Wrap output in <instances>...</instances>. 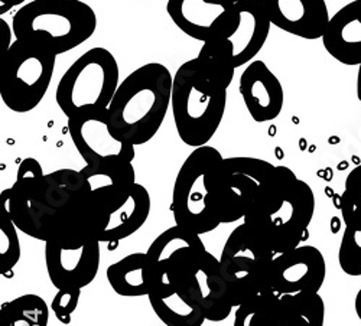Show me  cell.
<instances>
[{
	"label": "cell",
	"mask_w": 361,
	"mask_h": 326,
	"mask_svg": "<svg viewBox=\"0 0 361 326\" xmlns=\"http://www.w3.org/2000/svg\"><path fill=\"white\" fill-rule=\"evenodd\" d=\"M2 201L19 231L61 247L99 242L109 221L81 170L45 175L34 158L19 163L16 181L2 192Z\"/></svg>",
	"instance_id": "cell-1"
},
{
	"label": "cell",
	"mask_w": 361,
	"mask_h": 326,
	"mask_svg": "<svg viewBox=\"0 0 361 326\" xmlns=\"http://www.w3.org/2000/svg\"><path fill=\"white\" fill-rule=\"evenodd\" d=\"M314 213L312 188L288 166H275L243 224L278 256L299 247L308 239Z\"/></svg>",
	"instance_id": "cell-2"
},
{
	"label": "cell",
	"mask_w": 361,
	"mask_h": 326,
	"mask_svg": "<svg viewBox=\"0 0 361 326\" xmlns=\"http://www.w3.org/2000/svg\"><path fill=\"white\" fill-rule=\"evenodd\" d=\"M173 75L159 63H149L130 73L107 108L113 133L133 146L152 140L171 107Z\"/></svg>",
	"instance_id": "cell-3"
},
{
	"label": "cell",
	"mask_w": 361,
	"mask_h": 326,
	"mask_svg": "<svg viewBox=\"0 0 361 326\" xmlns=\"http://www.w3.org/2000/svg\"><path fill=\"white\" fill-rule=\"evenodd\" d=\"M228 87L209 75L197 58L173 75L171 108L176 133L187 146L201 147L217 133L227 106Z\"/></svg>",
	"instance_id": "cell-4"
},
{
	"label": "cell",
	"mask_w": 361,
	"mask_h": 326,
	"mask_svg": "<svg viewBox=\"0 0 361 326\" xmlns=\"http://www.w3.org/2000/svg\"><path fill=\"white\" fill-rule=\"evenodd\" d=\"M12 27L16 39L61 55L94 35L97 16L82 0H32L18 9Z\"/></svg>",
	"instance_id": "cell-5"
},
{
	"label": "cell",
	"mask_w": 361,
	"mask_h": 326,
	"mask_svg": "<svg viewBox=\"0 0 361 326\" xmlns=\"http://www.w3.org/2000/svg\"><path fill=\"white\" fill-rule=\"evenodd\" d=\"M157 268L201 309L207 320L223 322L235 308L220 270V260L202 242L175 250Z\"/></svg>",
	"instance_id": "cell-6"
},
{
	"label": "cell",
	"mask_w": 361,
	"mask_h": 326,
	"mask_svg": "<svg viewBox=\"0 0 361 326\" xmlns=\"http://www.w3.org/2000/svg\"><path fill=\"white\" fill-rule=\"evenodd\" d=\"M120 85L114 55L102 46L84 52L59 80L55 101L68 118L96 110H107Z\"/></svg>",
	"instance_id": "cell-7"
},
{
	"label": "cell",
	"mask_w": 361,
	"mask_h": 326,
	"mask_svg": "<svg viewBox=\"0 0 361 326\" xmlns=\"http://www.w3.org/2000/svg\"><path fill=\"white\" fill-rule=\"evenodd\" d=\"M221 153L213 146H201L184 161L175 177L171 213L175 225L198 235L214 231L220 222L209 210V177L221 162Z\"/></svg>",
	"instance_id": "cell-8"
},
{
	"label": "cell",
	"mask_w": 361,
	"mask_h": 326,
	"mask_svg": "<svg viewBox=\"0 0 361 326\" xmlns=\"http://www.w3.org/2000/svg\"><path fill=\"white\" fill-rule=\"evenodd\" d=\"M56 55L16 39L2 58L0 97L15 113H29L44 100L55 71Z\"/></svg>",
	"instance_id": "cell-9"
},
{
	"label": "cell",
	"mask_w": 361,
	"mask_h": 326,
	"mask_svg": "<svg viewBox=\"0 0 361 326\" xmlns=\"http://www.w3.org/2000/svg\"><path fill=\"white\" fill-rule=\"evenodd\" d=\"M275 170L267 161L247 156L223 158L209 177V210L220 224L245 220L260 188Z\"/></svg>",
	"instance_id": "cell-10"
},
{
	"label": "cell",
	"mask_w": 361,
	"mask_h": 326,
	"mask_svg": "<svg viewBox=\"0 0 361 326\" xmlns=\"http://www.w3.org/2000/svg\"><path fill=\"white\" fill-rule=\"evenodd\" d=\"M275 256L246 224L231 231L219 260L235 308L257 296L274 293L270 289V269Z\"/></svg>",
	"instance_id": "cell-11"
},
{
	"label": "cell",
	"mask_w": 361,
	"mask_h": 326,
	"mask_svg": "<svg viewBox=\"0 0 361 326\" xmlns=\"http://www.w3.org/2000/svg\"><path fill=\"white\" fill-rule=\"evenodd\" d=\"M68 133L87 165L133 162L135 146L118 139L110 126L107 110L85 111L68 118Z\"/></svg>",
	"instance_id": "cell-12"
},
{
	"label": "cell",
	"mask_w": 361,
	"mask_h": 326,
	"mask_svg": "<svg viewBox=\"0 0 361 326\" xmlns=\"http://www.w3.org/2000/svg\"><path fill=\"white\" fill-rule=\"evenodd\" d=\"M326 277L322 253L314 246H299L275 256L270 269V289L274 293H319Z\"/></svg>",
	"instance_id": "cell-13"
},
{
	"label": "cell",
	"mask_w": 361,
	"mask_h": 326,
	"mask_svg": "<svg viewBox=\"0 0 361 326\" xmlns=\"http://www.w3.org/2000/svg\"><path fill=\"white\" fill-rule=\"evenodd\" d=\"M166 12L180 32L202 44L226 37L234 23V5L219 0H168Z\"/></svg>",
	"instance_id": "cell-14"
},
{
	"label": "cell",
	"mask_w": 361,
	"mask_h": 326,
	"mask_svg": "<svg viewBox=\"0 0 361 326\" xmlns=\"http://www.w3.org/2000/svg\"><path fill=\"white\" fill-rule=\"evenodd\" d=\"M100 244L61 247L45 243V265L52 286L56 290H81L92 284L100 268Z\"/></svg>",
	"instance_id": "cell-15"
},
{
	"label": "cell",
	"mask_w": 361,
	"mask_h": 326,
	"mask_svg": "<svg viewBox=\"0 0 361 326\" xmlns=\"http://www.w3.org/2000/svg\"><path fill=\"white\" fill-rule=\"evenodd\" d=\"M270 23L281 31L308 41L322 39L329 13L325 0H257Z\"/></svg>",
	"instance_id": "cell-16"
},
{
	"label": "cell",
	"mask_w": 361,
	"mask_h": 326,
	"mask_svg": "<svg viewBox=\"0 0 361 326\" xmlns=\"http://www.w3.org/2000/svg\"><path fill=\"white\" fill-rule=\"evenodd\" d=\"M270 23L257 0H242L234 5V23L230 32L220 38L233 55L235 70L249 64L264 46Z\"/></svg>",
	"instance_id": "cell-17"
},
{
	"label": "cell",
	"mask_w": 361,
	"mask_h": 326,
	"mask_svg": "<svg viewBox=\"0 0 361 326\" xmlns=\"http://www.w3.org/2000/svg\"><path fill=\"white\" fill-rule=\"evenodd\" d=\"M238 90L255 122H272L282 113L283 87L263 61H253L246 67L240 75Z\"/></svg>",
	"instance_id": "cell-18"
},
{
	"label": "cell",
	"mask_w": 361,
	"mask_h": 326,
	"mask_svg": "<svg viewBox=\"0 0 361 326\" xmlns=\"http://www.w3.org/2000/svg\"><path fill=\"white\" fill-rule=\"evenodd\" d=\"M81 173L92 189L94 201L109 217L137 184L136 172L130 162L120 161L102 165H85Z\"/></svg>",
	"instance_id": "cell-19"
},
{
	"label": "cell",
	"mask_w": 361,
	"mask_h": 326,
	"mask_svg": "<svg viewBox=\"0 0 361 326\" xmlns=\"http://www.w3.org/2000/svg\"><path fill=\"white\" fill-rule=\"evenodd\" d=\"M325 51L348 67L361 63V0L341 8L329 19L322 37Z\"/></svg>",
	"instance_id": "cell-20"
},
{
	"label": "cell",
	"mask_w": 361,
	"mask_h": 326,
	"mask_svg": "<svg viewBox=\"0 0 361 326\" xmlns=\"http://www.w3.org/2000/svg\"><path fill=\"white\" fill-rule=\"evenodd\" d=\"M147 298L165 326H202L207 320L201 309L161 269Z\"/></svg>",
	"instance_id": "cell-21"
},
{
	"label": "cell",
	"mask_w": 361,
	"mask_h": 326,
	"mask_svg": "<svg viewBox=\"0 0 361 326\" xmlns=\"http://www.w3.org/2000/svg\"><path fill=\"white\" fill-rule=\"evenodd\" d=\"M325 303L319 293L274 294L260 326H324Z\"/></svg>",
	"instance_id": "cell-22"
},
{
	"label": "cell",
	"mask_w": 361,
	"mask_h": 326,
	"mask_svg": "<svg viewBox=\"0 0 361 326\" xmlns=\"http://www.w3.org/2000/svg\"><path fill=\"white\" fill-rule=\"evenodd\" d=\"M157 265L147 253H133L109 265L106 277L116 294L123 298L149 296L157 279Z\"/></svg>",
	"instance_id": "cell-23"
},
{
	"label": "cell",
	"mask_w": 361,
	"mask_h": 326,
	"mask_svg": "<svg viewBox=\"0 0 361 326\" xmlns=\"http://www.w3.org/2000/svg\"><path fill=\"white\" fill-rule=\"evenodd\" d=\"M150 195L149 191L136 184L128 198L110 214L107 225L100 235V243H117L137 232L149 218L150 214Z\"/></svg>",
	"instance_id": "cell-24"
},
{
	"label": "cell",
	"mask_w": 361,
	"mask_h": 326,
	"mask_svg": "<svg viewBox=\"0 0 361 326\" xmlns=\"http://www.w3.org/2000/svg\"><path fill=\"white\" fill-rule=\"evenodd\" d=\"M49 309L38 294L29 293L0 308V326H48Z\"/></svg>",
	"instance_id": "cell-25"
},
{
	"label": "cell",
	"mask_w": 361,
	"mask_h": 326,
	"mask_svg": "<svg viewBox=\"0 0 361 326\" xmlns=\"http://www.w3.org/2000/svg\"><path fill=\"white\" fill-rule=\"evenodd\" d=\"M20 260V242L8 205L4 202L0 217V275L5 276Z\"/></svg>",
	"instance_id": "cell-26"
},
{
	"label": "cell",
	"mask_w": 361,
	"mask_h": 326,
	"mask_svg": "<svg viewBox=\"0 0 361 326\" xmlns=\"http://www.w3.org/2000/svg\"><path fill=\"white\" fill-rule=\"evenodd\" d=\"M340 208L345 225L361 227V165L355 166L347 176Z\"/></svg>",
	"instance_id": "cell-27"
},
{
	"label": "cell",
	"mask_w": 361,
	"mask_h": 326,
	"mask_svg": "<svg viewBox=\"0 0 361 326\" xmlns=\"http://www.w3.org/2000/svg\"><path fill=\"white\" fill-rule=\"evenodd\" d=\"M338 263L345 275L361 276V227L345 225L338 250Z\"/></svg>",
	"instance_id": "cell-28"
},
{
	"label": "cell",
	"mask_w": 361,
	"mask_h": 326,
	"mask_svg": "<svg viewBox=\"0 0 361 326\" xmlns=\"http://www.w3.org/2000/svg\"><path fill=\"white\" fill-rule=\"evenodd\" d=\"M276 293H267L257 296L242 305H238L234 313L233 326H260L263 313Z\"/></svg>",
	"instance_id": "cell-29"
},
{
	"label": "cell",
	"mask_w": 361,
	"mask_h": 326,
	"mask_svg": "<svg viewBox=\"0 0 361 326\" xmlns=\"http://www.w3.org/2000/svg\"><path fill=\"white\" fill-rule=\"evenodd\" d=\"M81 290H58L54 296L51 308L55 318L64 323L70 325L73 319V313L75 312L80 303Z\"/></svg>",
	"instance_id": "cell-30"
},
{
	"label": "cell",
	"mask_w": 361,
	"mask_h": 326,
	"mask_svg": "<svg viewBox=\"0 0 361 326\" xmlns=\"http://www.w3.org/2000/svg\"><path fill=\"white\" fill-rule=\"evenodd\" d=\"M12 32H13V27H11L8 23H6V20H4V19H0V35H2V46H4V49H2V58L9 52V49H11V46L13 45V42H12Z\"/></svg>",
	"instance_id": "cell-31"
},
{
	"label": "cell",
	"mask_w": 361,
	"mask_h": 326,
	"mask_svg": "<svg viewBox=\"0 0 361 326\" xmlns=\"http://www.w3.org/2000/svg\"><path fill=\"white\" fill-rule=\"evenodd\" d=\"M26 0H0V15H5L11 9L22 5Z\"/></svg>",
	"instance_id": "cell-32"
},
{
	"label": "cell",
	"mask_w": 361,
	"mask_h": 326,
	"mask_svg": "<svg viewBox=\"0 0 361 326\" xmlns=\"http://www.w3.org/2000/svg\"><path fill=\"white\" fill-rule=\"evenodd\" d=\"M354 309H355V313L358 316V319L361 320V289L358 290L357 296H355V301H354Z\"/></svg>",
	"instance_id": "cell-33"
},
{
	"label": "cell",
	"mask_w": 361,
	"mask_h": 326,
	"mask_svg": "<svg viewBox=\"0 0 361 326\" xmlns=\"http://www.w3.org/2000/svg\"><path fill=\"white\" fill-rule=\"evenodd\" d=\"M357 97L361 101V63H360L358 71H357Z\"/></svg>",
	"instance_id": "cell-34"
},
{
	"label": "cell",
	"mask_w": 361,
	"mask_h": 326,
	"mask_svg": "<svg viewBox=\"0 0 361 326\" xmlns=\"http://www.w3.org/2000/svg\"><path fill=\"white\" fill-rule=\"evenodd\" d=\"M219 2L226 4V5H235V4H238V2H242V0H219Z\"/></svg>",
	"instance_id": "cell-35"
}]
</instances>
